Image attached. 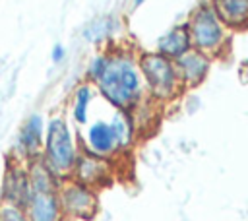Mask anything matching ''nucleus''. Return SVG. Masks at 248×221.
I'll list each match as a JSON object with an SVG mask.
<instances>
[{
    "label": "nucleus",
    "mask_w": 248,
    "mask_h": 221,
    "mask_svg": "<svg viewBox=\"0 0 248 221\" xmlns=\"http://www.w3.org/2000/svg\"><path fill=\"white\" fill-rule=\"evenodd\" d=\"M89 101H91V89L87 85L78 87L76 91V101H74V118L78 124L87 122V110H89Z\"/></svg>",
    "instance_id": "4468645a"
},
{
    "label": "nucleus",
    "mask_w": 248,
    "mask_h": 221,
    "mask_svg": "<svg viewBox=\"0 0 248 221\" xmlns=\"http://www.w3.org/2000/svg\"><path fill=\"white\" fill-rule=\"evenodd\" d=\"M0 221H29V219H27L23 207L2 202L0 204Z\"/></svg>",
    "instance_id": "2eb2a0df"
},
{
    "label": "nucleus",
    "mask_w": 248,
    "mask_h": 221,
    "mask_svg": "<svg viewBox=\"0 0 248 221\" xmlns=\"http://www.w3.org/2000/svg\"><path fill=\"white\" fill-rule=\"evenodd\" d=\"M43 118L39 114H33L27 118V122L23 124L21 132H19V140H17V151H19V159L29 163L33 159L41 157V149H43Z\"/></svg>",
    "instance_id": "9d476101"
},
{
    "label": "nucleus",
    "mask_w": 248,
    "mask_h": 221,
    "mask_svg": "<svg viewBox=\"0 0 248 221\" xmlns=\"http://www.w3.org/2000/svg\"><path fill=\"white\" fill-rule=\"evenodd\" d=\"M70 176L74 180H78V182L97 190L101 186H107L112 180L114 167H112L110 159H105V157H99L95 153L83 151V153L78 155L76 165H74Z\"/></svg>",
    "instance_id": "6e6552de"
},
{
    "label": "nucleus",
    "mask_w": 248,
    "mask_h": 221,
    "mask_svg": "<svg viewBox=\"0 0 248 221\" xmlns=\"http://www.w3.org/2000/svg\"><path fill=\"white\" fill-rule=\"evenodd\" d=\"M64 58V48H62V45H54V48H52V60L54 62H60Z\"/></svg>",
    "instance_id": "dca6fc26"
},
{
    "label": "nucleus",
    "mask_w": 248,
    "mask_h": 221,
    "mask_svg": "<svg viewBox=\"0 0 248 221\" xmlns=\"http://www.w3.org/2000/svg\"><path fill=\"white\" fill-rule=\"evenodd\" d=\"M138 66L141 76L145 78L151 97L159 101H167L178 93L182 81L178 78L172 58H167L161 52H151V54H143Z\"/></svg>",
    "instance_id": "39448f33"
},
{
    "label": "nucleus",
    "mask_w": 248,
    "mask_h": 221,
    "mask_svg": "<svg viewBox=\"0 0 248 221\" xmlns=\"http://www.w3.org/2000/svg\"><path fill=\"white\" fill-rule=\"evenodd\" d=\"M31 194L23 205V211L29 221H64L62 205L58 200V186L60 180L45 161L33 159L27 163Z\"/></svg>",
    "instance_id": "f03ea898"
},
{
    "label": "nucleus",
    "mask_w": 248,
    "mask_h": 221,
    "mask_svg": "<svg viewBox=\"0 0 248 221\" xmlns=\"http://www.w3.org/2000/svg\"><path fill=\"white\" fill-rule=\"evenodd\" d=\"M227 27L244 29L248 27V0H213L211 6Z\"/></svg>",
    "instance_id": "f8f14e48"
},
{
    "label": "nucleus",
    "mask_w": 248,
    "mask_h": 221,
    "mask_svg": "<svg viewBox=\"0 0 248 221\" xmlns=\"http://www.w3.org/2000/svg\"><path fill=\"white\" fill-rule=\"evenodd\" d=\"M78 155L79 151L70 126L64 122V118H52L46 126V134L43 142L41 159L45 161V165L58 178H68L72 174Z\"/></svg>",
    "instance_id": "7ed1b4c3"
},
{
    "label": "nucleus",
    "mask_w": 248,
    "mask_h": 221,
    "mask_svg": "<svg viewBox=\"0 0 248 221\" xmlns=\"http://www.w3.org/2000/svg\"><path fill=\"white\" fill-rule=\"evenodd\" d=\"M58 200L62 205L64 217L72 219H91L99 211V198L97 190L74 180L62 178L58 186Z\"/></svg>",
    "instance_id": "0eeeda50"
},
{
    "label": "nucleus",
    "mask_w": 248,
    "mask_h": 221,
    "mask_svg": "<svg viewBox=\"0 0 248 221\" xmlns=\"http://www.w3.org/2000/svg\"><path fill=\"white\" fill-rule=\"evenodd\" d=\"M174 66L182 83L198 85L209 72V56L196 48H190L188 52H184L174 60Z\"/></svg>",
    "instance_id": "9b49d317"
},
{
    "label": "nucleus",
    "mask_w": 248,
    "mask_h": 221,
    "mask_svg": "<svg viewBox=\"0 0 248 221\" xmlns=\"http://www.w3.org/2000/svg\"><path fill=\"white\" fill-rule=\"evenodd\" d=\"M132 140H134V118L126 116L122 110L110 122L105 120L93 122L85 136L87 151L105 159H110L122 149H126L132 143Z\"/></svg>",
    "instance_id": "20e7f679"
},
{
    "label": "nucleus",
    "mask_w": 248,
    "mask_h": 221,
    "mask_svg": "<svg viewBox=\"0 0 248 221\" xmlns=\"http://www.w3.org/2000/svg\"><path fill=\"white\" fill-rule=\"evenodd\" d=\"M89 78L97 83L107 101L120 110L134 109L143 95L140 66L134 56L124 50L95 56L89 66Z\"/></svg>",
    "instance_id": "f257e3e1"
},
{
    "label": "nucleus",
    "mask_w": 248,
    "mask_h": 221,
    "mask_svg": "<svg viewBox=\"0 0 248 221\" xmlns=\"http://www.w3.org/2000/svg\"><path fill=\"white\" fill-rule=\"evenodd\" d=\"M141 2H145V0H136V4H141Z\"/></svg>",
    "instance_id": "f3484780"
},
{
    "label": "nucleus",
    "mask_w": 248,
    "mask_h": 221,
    "mask_svg": "<svg viewBox=\"0 0 248 221\" xmlns=\"http://www.w3.org/2000/svg\"><path fill=\"white\" fill-rule=\"evenodd\" d=\"M0 180H2V169H0Z\"/></svg>",
    "instance_id": "a211bd4d"
},
{
    "label": "nucleus",
    "mask_w": 248,
    "mask_h": 221,
    "mask_svg": "<svg viewBox=\"0 0 248 221\" xmlns=\"http://www.w3.org/2000/svg\"><path fill=\"white\" fill-rule=\"evenodd\" d=\"M192 47L203 54L219 52L225 45V29L211 6H200L188 23Z\"/></svg>",
    "instance_id": "423d86ee"
},
{
    "label": "nucleus",
    "mask_w": 248,
    "mask_h": 221,
    "mask_svg": "<svg viewBox=\"0 0 248 221\" xmlns=\"http://www.w3.org/2000/svg\"><path fill=\"white\" fill-rule=\"evenodd\" d=\"M159 52L167 58H172L176 60L178 56H182L184 52H188L192 48V41H190V33H188V27H174L170 29L169 33H165L159 43Z\"/></svg>",
    "instance_id": "ddd939ff"
},
{
    "label": "nucleus",
    "mask_w": 248,
    "mask_h": 221,
    "mask_svg": "<svg viewBox=\"0 0 248 221\" xmlns=\"http://www.w3.org/2000/svg\"><path fill=\"white\" fill-rule=\"evenodd\" d=\"M29 194H31V184H29L27 167H23L19 161H16L8 167V171L2 178V202L23 207Z\"/></svg>",
    "instance_id": "1a4fd4ad"
}]
</instances>
